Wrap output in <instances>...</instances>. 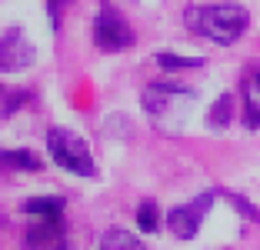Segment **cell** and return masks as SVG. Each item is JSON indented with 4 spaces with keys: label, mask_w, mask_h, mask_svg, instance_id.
I'll list each match as a JSON object with an SVG mask.
<instances>
[{
    "label": "cell",
    "mask_w": 260,
    "mask_h": 250,
    "mask_svg": "<svg viewBox=\"0 0 260 250\" xmlns=\"http://www.w3.org/2000/svg\"><path fill=\"white\" fill-rule=\"evenodd\" d=\"M250 14L240 4H210V7H190L187 10V27L214 44H234L244 37Z\"/></svg>",
    "instance_id": "obj_1"
},
{
    "label": "cell",
    "mask_w": 260,
    "mask_h": 250,
    "mask_svg": "<svg viewBox=\"0 0 260 250\" xmlns=\"http://www.w3.org/2000/svg\"><path fill=\"white\" fill-rule=\"evenodd\" d=\"M47 150H50L54 164L63 167V170H70V174H77V177H93V174H97L90 147H87V140H84V137H77L74 130L50 127V130H47Z\"/></svg>",
    "instance_id": "obj_2"
},
{
    "label": "cell",
    "mask_w": 260,
    "mask_h": 250,
    "mask_svg": "<svg viewBox=\"0 0 260 250\" xmlns=\"http://www.w3.org/2000/svg\"><path fill=\"white\" fill-rule=\"evenodd\" d=\"M130 40H134V34H130L127 20L110 4H100V10L93 14V44L107 53H117V50H127Z\"/></svg>",
    "instance_id": "obj_3"
},
{
    "label": "cell",
    "mask_w": 260,
    "mask_h": 250,
    "mask_svg": "<svg viewBox=\"0 0 260 250\" xmlns=\"http://www.w3.org/2000/svg\"><path fill=\"white\" fill-rule=\"evenodd\" d=\"M193 90L190 87H180V83H153L144 90V110L150 117H157L160 123H167V110H174L180 120L187 117V110H180V100L190 104Z\"/></svg>",
    "instance_id": "obj_4"
},
{
    "label": "cell",
    "mask_w": 260,
    "mask_h": 250,
    "mask_svg": "<svg viewBox=\"0 0 260 250\" xmlns=\"http://www.w3.org/2000/svg\"><path fill=\"white\" fill-rule=\"evenodd\" d=\"M217 190H207V194H200V197H193L190 204H180L174 207V210L167 213V227L174 237H180V240H193L200 230V220L207 217V210H210V204H214Z\"/></svg>",
    "instance_id": "obj_5"
},
{
    "label": "cell",
    "mask_w": 260,
    "mask_h": 250,
    "mask_svg": "<svg viewBox=\"0 0 260 250\" xmlns=\"http://www.w3.org/2000/svg\"><path fill=\"white\" fill-rule=\"evenodd\" d=\"M30 64H34V47H30V40L23 37L17 27L4 30V47H0V67H4V74H14V70L30 67Z\"/></svg>",
    "instance_id": "obj_6"
},
{
    "label": "cell",
    "mask_w": 260,
    "mask_h": 250,
    "mask_svg": "<svg viewBox=\"0 0 260 250\" xmlns=\"http://www.w3.org/2000/svg\"><path fill=\"white\" fill-rule=\"evenodd\" d=\"M60 237H63L60 217H40L37 224H30V230H27V247H34V250L54 247V243H60Z\"/></svg>",
    "instance_id": "obj_7"
},
{
    "label": "cell",
    "mask_w": 260,
    "mask_h": 250,
    "mask_svg": "<svg viewBox=\"0 0 260 250\" xmlns=\"http://www.w3.org/2000/svg\"><path fill=\"white\" fill-rule=\"evenodd\" d=\"M230 120H234V93H220L214 100V107L207 110V123L214 130H227Z\"/></svg>",
    "instance_id": "obj_8"
},
{
    "label": "cell",
    "mask_w": 260,
    "mask_h": 250,
    "mask_svg": "<svg viewBox=\"0 0 260 250\" xmlns=\"http://www.w3.org/2000/svg\"><path fill=\"white\" fill-rule=\"evenodd\" d=\"M20 210L30 213V217H60L63 213V200L60 197H30Z\"/></svg>",
    "instance_id": "obj_9"
},
{
    "label": "cell",
    "mask_w": 260,
    "mask_h": 250,
    "mask_svg": "<svg viewBox=\"0 0 260 250\" xmlns=\"http://www.w3.org/2000/svg\"><path fill=\"white\" fill-rule=\"evenodd\" d=\"M97 250H147V247L134 234H127V230H107V234L100 237Z\"/></svg>",
    "instance_id": "obj_10"
},
{
    "label": "cell",
    "mask_w": 260,
    "mask_h": 250,
    "mask_svg": "<svg viewBox=\"0 0 260 250\" xmlns=\"http://www.w3.org/2000/svg\"><path fill=\"white\" fill-rule=\"evenodd\" d=\"M0 157L10 170H40V157L34 150H4Z\"/></svg>",
    "instance_id": "obj_11"
},
{
    "label": "cell",
    "mask_w": 260,
    "mask_h": 250,
    "mask_svg": "<svg viewBox=\"0 0 260 250\" xmlns=\"http://www.w3.org/2000/svg\"><path fill=\"white\" fill-rule=\"evenodd\" d=\"M244 127H260V97L250 90V83H244Z\"/></svg>",
    "instance_id": "obj_12"
},
{
    "label": "cell",
    "mask_w": 260,
    "mask_h": 250,
    "mask_svg": "<svg viewBox=\"0 0 260 250\" xmlns=\"http://www.w3.org/2000/svg\"><path fill=\"white\" fill-rule=\"evenodd\" d=\"M157 64H160L164 70H197V67H204L200 57H177V53H157Z\"/></svg>",
    "instance_id": "obj_13"
},
{
    "label": "cell",
    "mask_w": 260,
    "mask_h": 250,
    "mask_svg": "<svg viewBox=\"0 0 260 250\" xmlns=\"http://www.w3.org/2000/svg\"><path fill=\"white\" fill-rule=\"evenodd\" d=\"M157 224H160L157 204H153V200H144V204L137 207V227L144 230V234H153V230H157Z\"/></svg>",
    "instance_id": "obj_14"
},
{
    "label": "cell",
    "mask_w": 260,
    "mask_h": 250,
    "mask_svg": "<svg viewBox=\"0 0 260 250\" xmlns=\"http://www.w3.org/2000/svg\"><path fill=\"white\" fill-rule=\"evenodd\" d=\"M217 194H220V197H227L230 204L237 207V213H244L247 220H260V210H257V207H253L247 197H240V194H234V190H217Z\"/></svg>",
    "instance_id": "obj_15"
},
{
    "label": "cell",
    "mask_w": 260,
    "mask_h": 250,
    "mask_svg": "<svg viewBox=\"0 0 260 250\" xmlns=\"http://www.w3.org/2000/svg\"><path fill=\"white\" fill-rule=\"evenodd\" d=\"M4 97H7V104H4V117H10V114H14V107L17 104H27V97H30V93H27V90H20V93H17V90H7V93H4Z\"/></svg>",
    "instance_id": "obj_16"
},
{
    "label": "cell",
    "mask_w": 260,
    "mask_h": 250,
    "mask_svg": "<svg viewBox=\"0 0 260 250\" xmlns=\"http://www.w3.org/2000/svg\"><path fill=\"white\" fill-rule=\"evenodd\" d=\"M253 87H257V97H260V67L253 70Z\"/></svg>",
    "instance_id": "obj_17"
},
{
    "label": "cell",
    "mask_w": 260,
    "mask_h": 250,
    "mask_svg": "<svg viewBox=\"0 0 260 250\" xmlns=\"http://www.w3.org/2000/svg\"><path fill=\"white\" fill-rule=\"evenodd\" d=\"M54 250H67V247H63V243H60V247H54Z\"/></svg>",
    "instance_id": "obj_18"
}]
</instances>
